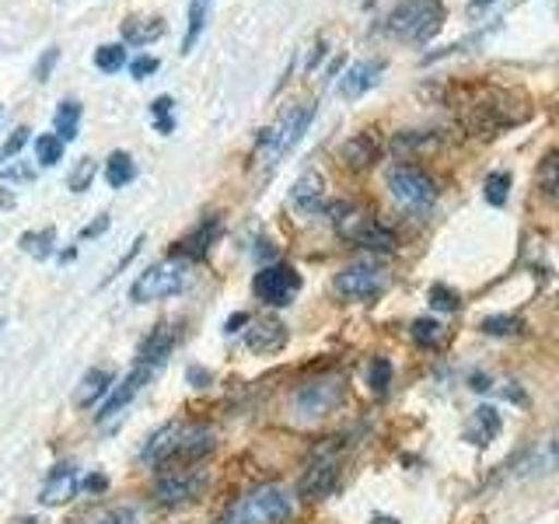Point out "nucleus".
Returning a JSON list of instances; mask_svg holds the SVG:
<instances>
[{
	"label": "nucleus",
	"instance_id": "2",
	"mask_svg": "<svg viewBox=\"0 0 559 524\" xmlns=\"http://www.w3.org/2000/svg\"><path fill=\"white\" fill-rule=\"evenodd\" d=\"M294 517V493L280 483H262L238 497L217 524H287Z\"/></svg>",
	"mask_w": 559,
	"mask_h": 524
},
{
	"label": "nucleus",
	"instance_id": "34",
	"mask_svg": "<svg viewBox=\"0 0 559 524\" xmlns=\"http://www.w3.org/2000/svg\"><path fill=\"white\" fill-rule=\"evenodd\" d=\"M87 524H140V511L136 507L119 503V507H109V511H98Z\"/></svg>",
	"mask_w": 559,
	"mask_h": 524
},
{
	"label": "nucleus",
	"instance_id": "12",
	"mask_svg": "<svg viewBox=\"0 0 559 524\" xmlns=\"http://www.w3.org/2000/svg\"><path fill=\"white\" fill-rule=\"evenodd\" d=\"M252 290L262 305L270 308H287L297 290H301V273H297L294 266H287V262H273V266H262L252 279Z\"/></svg>",
	"mask_w": 559,
	"mask_h": 524
},
{
	"label": "nucleus",
	"instance_id": "16",
	"mask_svg": "<svg viewBox=\"0 0 559 524\" xmlns=\"http://www.w3.org/2000/svg\"><path fill=\"white\" fill-rule=\"evenodd\" d=\"M78 489H81L78 468L70 465V462H63V465H57V468L49 472V479H46V486H43L39 500H43L46 507H63V503H70V500L78 497Z\"/></svg>",
	"mask_w": 559,
	"mask_h": 524
},
{
	"label": "nucleus",
	"instance_id": "30",
	"mask_svg": "<svg viewBox=\"0 0 559 524\" xmlns=\"http://www.w3.org/2000/svg\"><path fill=\"white\" fill-rule=\"evenodd\" d=\"M35 162H39L43 168L63 162V140L57 133H43L35 136Z\"/></svg>",
	"mask_w": 559,
	"mask_h": 524
},
{
	"label": "nucleus",
	"instance_id": "53",
	"mask_svg": "<svg viewBox=\"0 0 559 524\" xmlns=\"http://www.w3.org/2000/svg\"><path fill=\"white\" fill-rule=\"evenodd\" d=\"M0 329H4V319H0Z\"/></svg>",
	"mask_w": 559,
	"mask_h": 524
},
{
	"label": "nucleus",
	"instance_id": "51",
	"mask_svg": "<svg viewBox=\"0 0 559 524\" xmlns=\"http://www.w3.org/2000/svg\"><path fill=\"white\" fill-rule=\"evenodd\" d=\"M25 524H43V521H35V517H32V521H25Z\"/></svg>",
	"mask_w": 559,
	"mask_h": 524
},
{
	"label": "nucleus",
	"instance_id": "11",
	"mask_svg": "<svg viewBox=\"0 0 559 524\" xmlns=\"http://www.w3.org/2000/svg\"><path fill=\"white\" fill-rule=\"evenodd\" d=\"M389 192L402 210H409V214H424V210L437 203V182L427 171H419L413 165H399L389 171Z\"/></svg>",
	"mask_w": 559,
	"mask_h": 524
},
{
	"label": "nucleus",
	"instance_id": "10",
	"mask_svg": "<svg viewBox=\"0 0 559 524\" xmlns=\"http://www.w3.org/2000/svg\"><path fill=\"white\" fill-rule=\"evenodd\" d=\"M346 398V381L343 378H314L308 384H301L294 395V413L305 424H314V419L332 416Z\"/></svg>",
	"mask_w": 559,
	"mask_h": 524
},
{
	"label": "nucleus",
	"instance_id": "36",
	"mask_svg": "<svg viewBox=\"0 0 559 524\" xmlns=\"http://www.w3.org/2000/svg\"><path fill=\"white\" fill-rule=\"evenodd\" d=\"M538 186L546 192H559V147L549 151L538 165Z\"/></svg>",
	"mask_w": 559,
	"mask_h": 524
},
{
	"label": "nucleus",
	"instance_id": "39",
	"mask_svg": "<svg viewBox=\"0 0 559 524\" xmlns=\"http://www.w3.org/2000/svg\"><path fill=\"white\" fill-rule=\"evenodd\" d=\"M60 63V46H49L46 52H43V57H39V63H35V70H32V78L35 81H49V74H52V67H57Z\"/></svg>",
	"mask_w": 559,
	"mask_h": 524
},
{
	"label": "nucleus",
	"instance_id": "41",
	"mask_svg": "<svg viewBox=\"0 0 559 524\" xmlns=\"http://www.w3.org/2000/svg\"><path fill=\"white\" fill-rule=\"evenodd\" d=\"M0 179H8V182H32L35 179V168L28 162H17V165L0 171Z\"/></svg>",
	"mask_w": 559,
	"mask_h": 524
},
{
	"label": "nucleus",
	"instance_id": "40",
	"mask_svg": "<svg viewBox=\"0 0 559 524\" xmlns=\"http://www.w3.org/2000/svg\"><path fill=\"white\" fill-rule=\"evenodd\" d=\"M430 305H433L437 311H454V308H459V294L448 290L444 284H433V287H430Z\"/></svg>",
	"mask_w": 559,
	"mask_h": 524
},
{
	"label": "nucleus",
	"instance_id": "21",
	"mask_svg": "<svg viewBox=\"0 0 559 524\" xmlns=\"http://www.w3.org/2000/svg\"><path fill=\"white\" fill-rule=\"evenodd\" d=\"M116 389V374L109 367H92L84 378H81V389H78V406H95L102 395H109Z\"/></svg>",
	"mask_w": 559,
	"mask_h": 524
},
{
	"label": "nucleus",
	"instance_id": "31",
	"mask_svg": "<svg viewBox=\"0 0 559 524\" xmlns=\"http://www.w3.org/2000/svg\"><path fill=\"white\" fill-rule=\"evenodd\" d=\"M413 340H416L419 346L437 349V346L444 343V325H441V322H433V319H416V322H413Z\"/></svg>",
	"mask_w": 559,
	"mask_h": 524
},
{
	"label": "nucleus",
	"instance_id": "42",
	"mask_svg": "<svg viewBox=\"0 0 559 524\" xmlns=\"http://www.w3.org/2000/svg\"><path fill=\"white\" fill-rule=\"evenodd\" d=\"M109 224H112V217H109V214H98L92 224L81 227V231H78V241H92V238L105 235V227H109Z\"/></svg>",
	"mask_w": 559,
	"mask_h": 524
},
{
	"label": "nucleus",
	"instance_id": "38",
	"mask_svg": "<svg viewBox=\"0 0 559 524\" xmlns=\"http://www.w3.org/2000/svg\"><path fill=\"white\" fill-rule=\"evenodd\" d=\"M28 127H14L11 133H8V140H4V144H0V165H4V162H11V157L14 154H22V147L28 144Z\"/></svg>",
	"mask_w": 559,
	"mask_h": 524
},
{
	"label": "nucleus",
	"instance_id": "7",
	"mask_svg": "<svg viewBox=\"0 0 559 524\" xmlns=\"http://www.w3.org/2000/svg\"><path fill=\"white\" fill-rule=\"evenodd\" d=\"M186 284H189V266H186V259L171 255V259L154 262V266H147L144 273H140V276L133 279V287H130V297H133L136 305L165 301V297L182 294Z\"/></svg>",
	"mask_w": 559,
	"mask_h": 524
},
{
	"label": "nucleus",
	"instance_id": "8",
	"mask_svg": "<svg viewBox=\"0 0 559 524\" xmlns=\"http://www.w3.org/2000/svg\"><path fill=\"white\" fill-rule=\"evenodd\" d=\"M332 290L346 297V301H374V297L389 290V273H384V266L374 259L349 262V266H343L336 279H332Z\"/></svg>",
	"mask_w": 559,
	"mask_h": 524
},
{
	"label": "nucleus",
	"instance_id": "27",
	"mask_svg": "<svg viewBox=\"0 0 559 524\" xmlns=\"http://www.w3.org/2000/svg\"><path fill=\"white\" fill-rule=\"evenodd\" d=\"M17 245L32 255V259H49L57 252V227H43V231H25L17 238Z\"/></svg>",
	"mask_w": 559,
	"mask_h": 524
},
{
	"label": "nucleus",
	"instance_id": "19",
	"mask_svg": "<svg viewBox=\"0 0 559 524\" xmlns=\"http://www.w3.org/2000/svg\"><path fill=\"white\" fill-rule=\"evenodd\" d=\"M378 154H381V144H378V136L374 133H354L343 144L340 157L343 162L354 168V171H364V168H371L378 162Z\"/></svg>",
	"mask_w": 559,
	"mask_h": 524
},
{
	"label": "nucleus",
	"instance_id": "9",
	"mask_svg": "<svg viewBox=\"0 0 559 524\" xmlns=\"http://www.w3.org/2000/svg\"><path fill=\"white\" fill-rule=\"evenodd\" d=\"M210 472L200 465H182V468H165L154 483V503L162 507H182L206 493Z\"/></svg>",
	"mask_w": 559,
	"mask_h": 524
},
{
	"label": "nucleus",
	"instance_id": "37",
	"mask_svg": "<svg viewBox=\"0 0 559 524\" xmlns=\"http://www.w3.org/2000/svg\"><path fill=\"white\" fill-rule=\"evenodd\" d=\"M171 109H175V102H171L168 95H157V98L151 102V112H154V127H157V133H171V130H175Z\"/></svg>",
	"mask_w": 559,
	"mask_h": 524
},
{
	"label": "nucleus",
	"instance_id": "52",
	"mask_svg": "<svg viewBox=\"0 0 559 524\" xmlns=\"http://www.w3.org/2000/svg\"><path fill=\"white\" fill-rule=\"evenodd\" d=\"M0 116H4V105H0Z\"/></svg>",
	"mask_w": 559,
	"mask_h": 524
},
{
	"label": "nucleus",
	"instance_id": "33",
	"mask_svg": "<svg viewBox=\"0 0 559 524\" xmlns=\"http://www.w3.org/2000/svg\"><path fill=\"white\" fill-rule=\"evenodd\" d=\"M95 171H98L95 157H81V162L74 165V171L67 175V189H70V192H84L87 186L95 182Z\"/></svg>",
	"mask_w": 559,
	"mask_h": 524
},
{
	"label": "nucleus",
	"instance_id": "35",
	"mask_svg": "<svg viewBox=\"0 0 559 524\" xmlns=\"http://www.w3.org/2000/svg\"><path fill=\"white\" fill-rule=\"evenodd\" d=\"M367 384L374 389V395L389 392V384H392V364L384 360V357H374L371 367H367Z\"/></svg>",
	"mask_w": 559,
	"mask_h": 524
},
{
	"label": "nucleus",
	"instance_id": "24",
	"mask_svg": "<svg viewBox=\"0 0 559 524\" xmlns=\"http://www.w3.org/2000/svg\"><path fill=\"white\" fill-rule=\"evenodd\" d=\"M221 235V224L214 221V217H206L197 231H192L189 238H182L179 241V255H189V259H200V255H206V249L214 245V238Z\"/></svg>",
	"mask_w": 559,
	"mask_h": 524
},
{
	"label": "nucleus",
	"instance_id": "22",
	"mask_svg": "<svg viewBox=\"0 0 559 524\" xmlns=\"http://www.w3.org/2000/svg\"><path fill=\"white\" fill-rule=\"evenodd\" d=\"M165 35V22L162 17H127L122 22V43L127 46H147L154 39Z\"/></svg>",
	"mask_w": 559,
	"mask_h": 524
},
{
	"label": "nucleus",
	"instance_id": "17",
	"mask_svg": "<svg viewBox=\"0 0 559 524\" xmlns=\"http://www.w3.org/2000/svg\"><path fill=\"white\" fill-rule=\"evenodd\" d=\"M175 343H179V325L175 322H162L151 329V336L140 343V360L136 364H151V367H162L165 357L175 349Z\"/></svg>",
	"mask_w": 559,
	"mask_h": 524
},
{
	"label": "nucleus",
	"instance_id": "47",
	"mask_svg": "<svg viewBox=\"0 0 559 524\" xmlns=\"http://www.w3.org/2000/svg\"><path fill=\"white\" fill-rule=\"evenodd\" d=\"M245 322H249V314H235V319H227V325H224V332H238V325H245Z\"/></svg>",
	"mask_w": 559,
	"mask_h": 524
},
{
	"label": "nucleus",
	"instance_id": "6",
	"mask_svg": "<svg viewBox=\"0 0 559 524\" xmlns=\"http://www.w3.org/2000/svg\"><path fill=\"white\" fill-rule=\"evenodd\" d=\"M444 22L441 0H399L389 14V32L406 43H427Z\"/></svg>",
	"mask_w": 559,
	"mask_h": 524
},
{
	"label": "nucleus",
	"instance_id": "49",
	"mask_svg": "<svg viewBox=\"0 0 559 524\" xmlns=\"http://www.w3.org/2000/svg\"><path fill=\"white\" fill-rule=\"evenodd\" d=\"M489 4H497V0H472V11H479V8H489Z\"/></svg>",
	"mask_w": 559,
	"mask_h": 524
},
{
	"label": "nucleus",
	"instance_id": "28",
	"mask_svg": "<svg viewBox=\"0 0 559 524\" xmlns=\"http://www.w3.org/2000/svg\"><path fill=\"white\" fill-rule=\"evenodd\" d=\"M483 196L489 206H503L511 196V171H489L483 182Z\"/></svg>",
	"mask_w": 559,
	"mask_h": 524
},
{
	"label": "nucleus",
	"instance_id": "26",
	"mask_svg": "<svg viewBox=\"0 0 559 524\" xmlns=\"http://www.w3.org/2000/svg\"><path fill=\"white\" fill-rule=\"evenodd\" d=\"M133 179H136L133 157L127 151H112L109 162H105V182H109L112 189H122V186H130Z\"/></svg>",
	"mask_w": 559,
	"mask_h": 524
},
{
	"label": "nucleus",
	"instance_id": "4",
	"mask_svg": "<svg viewBox=\"0 0 559 524\" xmlns=\"http://www.w3.org/2000/svg\"><path fill=\"white\" fill-rule=\"evenodd\" d=\"M343 476V441L340 437H329L325 444L311 451V458L301 472V483H297V493L301 500H325L332 489H336Z\"/></svg>",
	"mask_w": 559,
	"mask_h": 524
},
{
	"label": "nucleus",
	"instance_id": "13",
	"mask_svg": "<svg viewBox=\"0 0 559 524\" xmlns=\"http://www.w3.org/2000/svg\"><path fill=\"white\" fill-rule=\"evenodd\" d=\"M154 371H157V367H151V364H136L133 371H130L127 378H122V381L116 384V389H112L109 395H105V402H102V413H98V424L105 427L112 416H119L122 409H127L130 402L136 398V392L144 389V384L154 378Z\"/></svg>",
	"mask_w": 559,
	"mask_h": 524
},
{
	"label": "nucleus",
	"instance_id": "5",
	"mask_svg": "<svg viewBox=\"0 0 559 524\" xmlns=\"http://www.w3.org/2000/svg\"><path fill=\"white\" fill-rule=\"evenodd\" d=\"M311 119H314V102H297V105H290V109L273 122L270 130H262V136H259L262 165H276L287 151H294V144L311 127Z\"/></svg>",
	"mask_w": 559,
	"mask_h": 524
},
{
	"label": "nucleus",
	"instance_id": "48",
	"mask_svg": "<svg viewBox=\"0 0 559 524\" xmlns=\"http://www.w3.org/2000/svg\"><path fill=\"white\" fill-rule=\"evenodd\" d=\"M371 524H399V517H389V514H378V517H371Z\"/></svg>",
	"mask_w": 559,
	"mask_h": 524
},
{
	"label": "nucleus",
	"instance_id": "15",
	"mask_svg": "<svg viewBox=\"0 0 559 524\" xmlns=\"http://www.w3.org/2000/svg\"><path fill=\"white\" fill-rule=\"evenodd\" d=\"M290 206L301 217L322 214V210H325V179H322V171H305L301 179L294 182V189H290Z\"/></svg>",
	"mask_w": 559,
	"mask_h": 524
},
{
	"label": "nucleus",
	"instance_id": "14",
	"mask_svg": "<svg viewBox=\"0 0 559 524\" xmlns=\"http://www.w3.org/2000/svg\"><path fill=\"white\" fill-rule=\"evenodd\" d=\"M287 340H290V332L276 314H262V319H255L249 332H245V343H249L252 354H276V349L287 346Z\"/></svg>",
	"mask_w": 559,
	"mask_h": 524
},
{
	"label": "nucleus",
	"instance_id": "1",
	"mask_svg": "<svg viewBox=\"0 0 559 524\" xmlns=\"http://www.w3.org/2000/svg\"><path fill=\"white\" fill-rule=\"evenodd\" d=\"M214 451V430L203 424H186V419H171L162 430L147 437L140 458L154 468H182V465H200L206 454Z\"/></svg>",
	"mask_w": 559,
	"mask_h": 524
},
{
	"label": "nucleus",
	"instance_id": "50",
	"mask_svg": "<svg viewBox=\"0 0 559 524\" xmlns=\"http://www.w3.org/2000/svg\"><path fill=\"white\" fill-rule=\"evenodd\" d=\"M0 206H14V196H11V192H0Z\"/></svg>",
	"mask_w": 559,
	"mask_h": 524
},
{
	"label": "nucleus",
	"instance_id": "54",
	"mask_svg": "<svg viewBox=\"0 0 559 524\" xmlns=\"http://www.w3.org/2000/svg\"><path fill=\"white\" fill-rule=\"evenodd\" d=\"M556 17H559V4H556Z\"/></svg>",
	"mask_w": 559,
	"mask_h": 524
},
{
	"label": "nucleus",
	"instance_id": "18",
	"mask_svg": "<svg viewBox=\"0 0 559 524\" xmlns=\"http://www.w3.org/2000/svg\"><path fill=\"white\" fill-rule=\"evenodd\" d=\"M546 472H559V424L549 430L546 441L535 444L528 458L521 462V476H546Z\"/></svg>",
	"mask_w": 559,
	"mask_h": 524
},
{
	"label": "nucleus",
	"instance_id": "43",
	"mask_svg": "<svg viewBox=\"0 0 559 524\" xmlns=\"http://www.w3.org/2000/svg\"><path fill=\"white\" fill-rule=\"evenodd\" d=\"M157 70V60L154 57H136L133 63H130V74L136 78V81H144V78H151Z\"/></svg>",
	"mask_w": 559,
	"mask_h": 524
},
{
	"label": "nucleus",
	"instance_id": "46",
	"mask_svg": "<svg viewBox=\"0 0 559 524\" xmlns=\"http://www.w3.org/2000/svg\"><path fill=\"white\" fill-rule=\"evenodd\" d=\"M105 486H109V483H105V476H87V479L81 483L84 493H102Z\"/></svg>",
	"mask_w": 559,
	"mask_h": 524
},
{
	"label": "nucleus",
	"instance_id": "45",
	"mask_svg": "<svg viewBox=\"0 0 559 524\" xmlns=\"http://www.w3.org/2000/svg\"><path fill=\"white\" fill-rule=\"evenodd\" d=\"M186 378L192 381V389H206V384H210V371H203V367H189Z\"/></svg>",
	"mask_w": 559,
	"mask_h": 524
},
{
	"label": "nucleus",
	"instance_id": "3",
	"mask_svg": "<svg viewBox=\"0 0 559 524\" xmlns=\"http://www.w3.org/2000/svg\"><path fill=\"white\" fill-rule=\"evenodd\" d=\"M332 224H336L340 238L360 245V249H371V252H389L395 238L392 231L384 227L371 210L360 206V203H340L332 206Z\"/></svg>",
	"mask_w": 559,
	"mask_h": 524
},
{
	"label": "nucleus",
	"instance_id": "23",
	"mask_svg": "<svg viewBox=\"0 0 559 524\" xmlns=\"http://www.w3.org/2000/svg\"><path fill=\"white\" fill-rule=\"evenodd\" d=\"M497 433H500V416L493 406H479L476 413H472L468 427H465V437L472 444H489Z\"/></svg>",
	"mask_w": 559,
	"mask_h": 524
},
{
	"label": "nucleus",
	"instance_id": "20",
	"mask_svg": "<svg viewBox=\"0 0 559 524\" xmlns=\"http://www.w3.org/2000/svg\"><path fill=\"white\" fill-rule=\"evenodd\" d=\"M378 70H381V60H360V63H354L343 74V81H340V95L343 98H360L367 87L378 81Z\"/></svg>",
	"mask_w": 559,
	"mask_h": 524
},
{
	"label": "nucleus",
	"instance_id": "29",
	"mask_svg": "<svg viewBox=\"0 0 559 524\" xmlns=\"http://www.w3.org/2000/svg\"><path fill=\"white\" fill-rule=\"evenodd\" d=\"M95 67L102 74H116V70L127 67V46L122 43H105L95 49Z\"/></svg>",
	"mask_w": 559,
	"mask_h": 524
},
{
	"label": "nucleus",
	"instance_id": "44",
	"mask_svg": "<svg viewBox=\"0 0 559 524\" xmlns=\"http://www.w3.org/2000/svg\"><path fill=\"white\" fill-rule=\"evenodd\" d=\"M140 245H144V235H140V238H136V241L130 245V252H127V255H122V259L116 262V266L109 270V276H105V284H109V279H112V276H119V270H127V266H130V262H133V255L140 252Z\"/></svg>",
	"mask_w": 559,
	"mask_h": 524
},
{
	"label": "nucleus",
	"instance_id": "32",
	"mask_svg": "<svg viewBox=\"0 0 559 524\" xmlns=\"http://www.w3.org/2000/svg\"><path fill=\"white\" fill-rule=\"evenodd\" d=\"M203 25H206V0H192V8H189V28H186V39H182V52H192V46H197Z\"/></svg>",
	"mask_w": 559,
	"mask_h": 524
},
{
	"label": "nucleus",
	"instance_id": "25",
	"mask_svg": "<svg viewBox=\"0 0 559 524\" xmlns=\"http://www.w3.org/2000/svg\"><path fill=\"white\" fill-rule=\"evenodd\" d=\"M78 127H81V102L78 98H63L57 105V112H52V130L63 140H74L78 136Z\"/></svg>",
	"mask_w": 559,
	"mask_h": 524
}]
</instances>
